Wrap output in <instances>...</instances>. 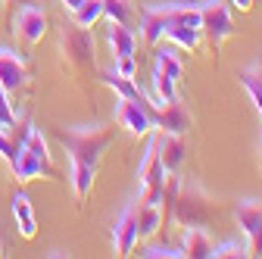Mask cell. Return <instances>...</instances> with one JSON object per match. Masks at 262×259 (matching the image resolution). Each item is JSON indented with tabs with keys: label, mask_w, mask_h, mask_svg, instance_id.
<instances>
[{
	"label": "cell",
	"mask_w": 262,
	"mask_h": 259,
	"mask_svg": "<svg viewBox=\"0 0 262 259\" xmlns=\"http://www.w3.org/2000/svg\"><path fill=\"white\" fill-rule=\"evenodd\" d=\"M56 141L62 144V150L69 153V159H81V163H100V156L106 153V147L116 141V128L113 125H72V128H53Z\"/></svg>",
	"instance_id": "obj_1"
},
{
	"label": "cell",
	"mask_w": 262,
	"mask_h": 259,
	"mask_svg": "<svg viewBox=\"0 0 262 259\" xmlns=\"http://www.w3.org/2000/svg\"><path fill=\"white\" fill-rule=\"evenodd\" d=\"M59 53H62V69L69 75H88L94 69V38L91 28H78L69 22L59 31Z\"/></svg>",
	"instance_id": "obj_2"
},
{
	"label": "cell",
	"mask_w": 262,
	"mask_h": 259,
	"mask_svg": "<svg viewBox=\"0 0 262 259\" xmlns=\"http://www.w3.org/2000/svg\"><path fill=\"white\" fill-rule=\"evenodd\" d=\"M212 215V200L209 193L203 187L196 184H184L178 187L175 200H172V212H169V222H178L181 228H187V225H206Z\"/></svg>",
	"instance_id": "obj_3"
},
{
	"label": "cell",
	"mask_w": 262,
	"mask_h": 259,
	"mask_svg": "<svg viewBox=\"0 0 262 259\" xmlns=\"http://www.w3.org/2000/svg\"><path fill=\"white\" fill-rule=\"evenodd\" d=\"M200 35H206L212 47H222L234 35V22H231L225 0H203L200 4Z\"/></svg>",
	"instance_id": "obj_4"
},
{
	"label": "cell",
	"mask_w": 262,
	"mask_h": 259,
	"mask_svg": "<svg viewBox=\"0 0 262 259\" xmlns=\"http://www.w3.org/2000/svg\"><path fill=\"white\" fill-rule=\"evenodd\" d=\"M113 122L119 128H125V132L131 138H147L153 132V119L150 113L144 110V100H128V97H119L116 100V110H113Z\"/></svg>",
	"instance_id": "obj_5"
},
{
	"label": "cell",
	"mask_w": 262,
	"mask_h": 259,
	"mask_svg": "<svg viewBox=\"0 0 262 259\" xmlns=\"http://www.w3.org/2000/svg\"><path fill=\"white\" fill-rule=\"evenodd\" d=\"M234 219H237V225L244 228V234H247V250H250V256H262V200H253V197H247V200H237L234 203Z\"/></svg>",
	"instance_id": "obj_6"
},
{
	"label": "cell",
	"mask_w": 262,
	"mask_h": 259,
	"mask_svg": "<svg viewBox=\"0 0 262 259\" xmlns=\"http://www.w3.org/2000/svg\"><path fill=\"white\" fill-rule=\"evenodd\" d=\"M13 31H16V38L25 47H35L47 35V16H44V10L35 7V4H25L16 13V19H13Z\"/></svg>",
	"instance_id": "obj_7"
},
{
	"label": "cell",
	"mask_w": 262,
	"mask_h": 259,
	"mask_svg": "<svg viewBox=\"0 0 262 259\" xmlns=\"http://www.w3.org/2000/svg\"><path fill=\"white\" fill-rule=\"evenodd\" d=\"M10 169H13L16 181H22V184H25V181H38V178H56V169H53L50 159L31 153V150H25V147H19L16 159L10 163Z\"/></svg>",
	"instance_id": "obj_8"
},
{
	"label": "cell",
	"mask_w": 262,
	"mask_h": 259,
	"mask_svg": "<svg viewBox=\"0 0 262 259\" xmlns=\"http://www.w3.org/2000/svg\"><path fill=\"white\" fill-rule=\"evenodd\" d=\"M138 244H141L138 215H135V203H128L122 209V215L116 219V225H113V250H116V256H131Z\"/></svg>",
	"instance_id": "obj_9"
},
{
	"label": "cell",
	"mask_w": 262,
	"mask_h": 259,
	"mask_svg": "<svg viewBox=\"0 0 262 259\" xmlns=\"http://www.w3.org/2000/svg\"><path fill=\"white\" fill-rule=\"evenodd\" d=\"M28 69H25V53H16L10 47H0V88L7 94L25 88Z\"/></svg>",
	"instance_id": "obj_10"
},
{
	"label": "cell",
	"mask_w": 262,
	"mask_h": 259,
	"mask_svg": "<svg viewBox=\"0 0 262 259\" xmlns=\"http://www.w3.org/2000/svg\"><path fill=\"white\" fill-rule=\"evenodd\" d=\"M169 25H172V4H156V7L144 10V16H141V38H144V44L156 47Z\"/></svg>",
	"instance_id": "obj_11"
},
{
	"label": "cell",
	"mask_w": 262,
	"mask_h": 259,
	"mask_svg": "<svg viewBox=\"0 0 262 259\" xmlns=\"http://www.w3.org/2000/svg\"><path fill=\"white\" fill-rule=\"evenodd\" d=\"M212 250H215V241L209 238V231L203 225H187L181 231V253L190 256V259H212Z\"/></svg>",
	"instance_id": "obj_12"
},
{
	"label": "cell",
	"mask_w": 262,
	"mask_h": 259,
	"mask_svg": "<svg viewBox=\"0 0 262 259\" xmlns=\"http://www.w3.org/2000/svg\"><path fill=\"white\" fill-rule=\"evenodd\" d=\"M153 144H156V153L162 159V166H166V172H178V166L184 163V138L172 132H159Z\"/></svg>",
	"instance_id": "obj_13"
},
{
	"label": "cell",
	"mask_w": 262,
	"mask_h": 259,
	"mask_svg": "<svg viewBox=\"0 0 262 259\" xmlns=\"http://www.w3.org/2000/svg\"><path fill=\"white\" fill-rule=\"evenodd\" d=\"M135 215H138V238L150 241L153 234L162 231V206L159 203H135Z\"/></svg>",
	"instance_id": "obj_14"
},
{
	"label": "cell",
	"mask_w": 262,
	"mask_h": 259,
	"mask_svg": "<svg viewBox=\"0 0 262 259\" xmlns=\"http://www.w3.org/2000/svg\"><path fill=\"white\" fill-rule=\"evenodd\" d=\"M106 44H110L113 56H135L138 35L128 25H122V22H110V28H106Z\"/></svg>",
	"instance_id": "obj_15"
},
{
	"label": "cell",
	"mask_w": 262,
	"mask_h": 259,
	"mask_svg": "<svg viewBox=\"0 0 262 259\" xmlns=\"http://www.w3.org/2000/svg\"><path fill=\"white\" fill-rule=\"evenodd\" d=\"M13 215H16V228L25 241H31L38 234V222H35V212H31V200L25 193H13Z\"/></svg>",
	"instance_id": "obj_16"
},
{
	"label": "cell",
	"mask_w": 262,
	"mask_h": 259,
	"mask_svg": "<svg viewBox=\"0 0 262 259\" xmlns=\"http://www.w3.org/2000/svg\"><path fill=\"white\" fill-rule=\"evenodd\" d=\"M94 178H97V166H94V163H81V159H72V175H69V184H72V193H75V200H78V203L91 193Z\"/></svg>",
	"instance_id": "obj_17"
},
{
	"label": "cell",
	"mask_w": 262,
	"mask_h": 259,
	"mask_svg": "<svg viewBox=\"0 0 262 259\" xmlns=\"http://www.w3.org/2000/svg\"><path fill=\"white\" fill-rule=\"evenodd\" d=\"M162 41H169L172 47H181L187 53H193L196 47H200V28L193 25H181V22H172L166 28V35H162Z\"/></svg>",
	"instance_id": "obj_18"
},
{
	"label": "cell",
	"mask_w": 262,
	"mask_h": 259,
	"mask_svg": "<svg viewBox=\"0 0 262 259\" xmlns=\"http://www.w3.org/2000/svg\"><path fill=\"white\" fill-rule=\"evenodd\" d=\"M100 81H103L110 91H116V97H128V100H144V88H141L135 78H122V75H116L113 69H106V72H100Z\"/></svg>",
	"instance_id": "obj_19"
},
{
	"label": "cell",
	"mask_w": 262,
	"mask_h": 259,
	"mask_svg": "<svg viewBox=\"0 0 262 259\" xmlns=\"http://www.w3.org/2000/svg\"><path fill=\"white\" fill-rule=\"evenodd\" d=\"M237 81H241V88L250 94V100L256 103V113L262 116V66H259V62H253L250 69L237 72Z\"/></svg>",
	"instance_id": "obj_20"
},
{
	"label": "cell",
	"mask_w": 262,
	"mask_h": 259,
	"mask_svg": "<svg viewBox=\"0 0 262 259\" xmlns=\"http://www.w3.org/2000/svg\"><path fill=\"white\" fill-rule=\"evenodd\" d=\"M156 72H159V75H166V78H172L175 84L181 81L184 66H181V59L175 56L172 47H159V50H156Z\"/></svg>",
	"instance_id": "obj_21"
},
{
	"label": "cell",
	"mask_w": 262,
	"mask_h": 259,
	"mask_svg": "<svg viewBox=\"0 0 262 259\" xmlns=\"http://www.w3.org/2000/svg\"><path fill=\"white\" fill-rule=\"evenodd\" d=\"M97 19H103V0H81V7L72 13V22L78 28H94Z\"/></svg>",
	"instance_id": "obj_22"
},
{
	"label": "cell",
	"mask_w": 262,
	"mask_h": 259,
	"mask_svg": "<svg viewBox=\"0 0 262 259\" xmlns=\"http://www.w3.org/2000/svg\"><path fill=\"white\" fill-rule=\"evenodd\" d=\"M103 16H106L110 22H122V25H128V19H131L128 0H103Z\"/></svg>",
	"instance_id": "obj_23"
},
{
	"label": "cell",
	"mask_w": 262,
	"mask_h": 259,
	"mask_svg": "<svg viewBox=\"0 0 262 259\" xmlns=\"http://www.w3.org/2000/svg\"><path fill=\"white\" fill-rule=\"evenodd\" d=\"M244 256H250V250L244 244H234V241L215 244V250H212V259H244Z\"/></svg>",
	"instance_id": "obj_24"
},
{
	"label": "cell",
	"mask_w": 262,
	"mask_h": 259,
	"mask_svg": "<svg viewBox=\"0 0 262 259\" xmlns=\"http://www.w3.org/2000/svg\"><path fill=\"white\" fill-rule=\"evenodd\" d=\"M153 88H156V97H159V100H166V103L178 97L175 81H172V78H166V75H159V72H153Z\"/></svg>",
	"instance_id": "obj_25"
},
{
	"label": "cell",
	"mask_w": 262,
	"mask_h": 259,
	"mask_svg": "<svg viewBox=\"0 0 262 259\" xmlns=\"http://www.w3.org/2000/svg\"><path fill=\"white\" fill-rule=\"evenodd\" d=\"M19 122V116L13 113V106H10V94L0 88V128H13Z\"/></svg>",
	"instance_id": "obj_26"
},
{
	"label": "cell",
	"mask_w": 262,
	"mask_h": 259,
	"mask_svg": "<svg viewBox=\"0 0 262 259\" xmlns=\"http://www.w3.org/2000/svg\"><path fill=\"white\" fill-rule=\"evenodd\" d=\"M113 72H116V75H122V78H135V72H138V62H135V56H116V62H113Z\"/></svg>",
	"instance_id": "obj_27"
},
{
	"label": "cell",
	"mask_w": 262,
	"mask_h": 259,
	"mask_svg": "<svg viewBox=\"0 0 262 259\" xmlns=\"http://www.w3.org/2000/svg\"><path fill=\"white\" fill-rule=\"evenodd\" d=\"M141 256H147V259H181L184 253L172 250V247H147V250H141Z\"/></svg>",
	"instance_id": "obj_28"
},
{
	"label": "cell",
	"mask_w": 262,
	"mask_h": 259,
	"mask_svg": "<svg viewBox=\"0 0 262 259\" xmlns=\"http://www.w3.org/2000/svg\"><path fill=\"white\" fill-rule=\"evenodd\" d=\"M234 4V10H241V13H250L253 10V0H231Z\"/></svg>",
	"instance_id": "obj_29"
},
{
	"label": "cell",
	"mask_w": 262,
	"mask_h": 259,
	"mask_svg": "<svg viewBox=\"0 0 262 259\" xmlns=\"http://www.w3.org/2000/svg\"><path fill=\"white\" fill-rule=\"evenodd\" d=\"M59 4H62L66 10H69V13H75V10L81 7V0H59Z\"/></svg>",
	"instance_id": "obj_30"
},
{
	"label": "cell",
	"mask_w": 262,
	"mask_h": 259,
	"mask_svg": "<svg viewBox=\"0 0 262 259\" xmlns=\"http://www.w3.org/2000/svg\"><path fill=\"white\" fill-rule=\"evenodd\" d=\"M0 256H4V244H0Z\"/></svg>",
	"instance_id": "obj_31"
},
{
	"label": "cell",
	"mask_w": 262,
	"mask_h": 259,
	"mask_svg": "<svg viewBox=\"0 0 262 259\" xmlns=\"http://www.w3.org/2000/svg\"><path fill=\"white\" fill-rule=\"evenodd\" d=\"M7 4H19V0H7Z\"/></svg>",
	"instance_id": "obj_32"
},
{
	"label": "cell",
	"mask_w": 262,
	"mask_h": 259,
	"mask_svg": "<svg viewBox=\"0 0 262 259\" xmlns=\"http://www.w3.org/2000/svg\"><path fill=\"white\" fill-rule=\"evenodd\" d=\"M259 147H262V135H259Z\"/></svg>",
	"instance_id": "obj_33"
}]
</instances>
